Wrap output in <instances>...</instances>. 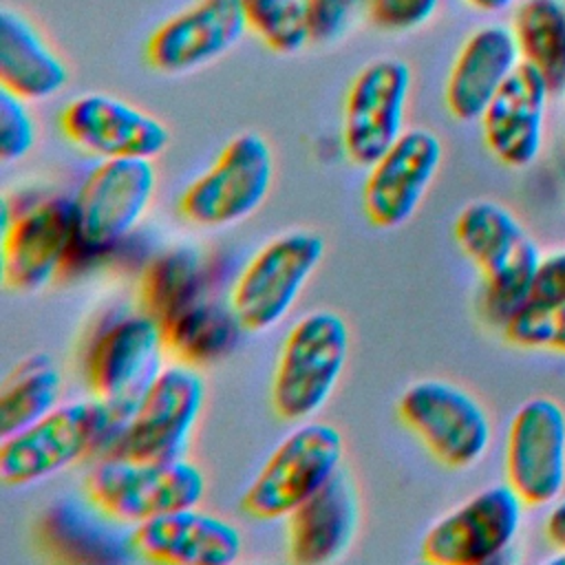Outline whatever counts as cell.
Returning a JSON list of instances; mask_svg holds the SVG:
<instances>
[{
    "label": "cell",
    "instance_id": "12",
    "mask_svg": "<svg viewBox=\"0 0 565 565\" xmlns=\"http://www.w3.org/2000/svg\"><path fill=\"white\" fill-rule=\"evenodd\" d=\"M525 501L503 481L492 483L439 516L422 539V556L437 565H486L519 536Z\"/></svg>",
    "mask_w": 565,
    "mask_h": 565
},
{
    "label": "cell",
    "instance_id": "4",
    "mask_svg": "<svg viewBox=\"0 0 565 565\" xmlns=\"http://www.w3.org/2000/svg\"><path fill=\"white\" fill-rule=\"evenodd\" d=\"M205 404V380L194 364H166L104 448L108 457L168 461L183 457Z\"/></svg>",
    "mask_w": 565,
    "mask_h": 565
},
{
    "label": "cell",
    "instance_id": "1",
    "mask_svg": "<svg viewBox=\"0 0 565 565\" xmlns=\"http://www.w3.org/2000/svg\"><path fill=\"white\" fill-rule=\"evenodd\" d=\"M455 241L483 280V311L501 324L527 300L541 249L516 214L490 199H477L455 218Z\"/></svg>",
    "mask_w": 565,
    "mask_h": 565
},
{
    "label": "cell",
    "instance_id": "2",
    "mask_svg": "<svg viewBox=\"0 0 565 565\" xmlns=\"http://www.w3.org/2000/svg\"><path fill=\"white\" fill-rule=\"evenodd\" d=\"M121 415L95 395L60 402L31 426L0 441V481L11 488L40 483L106 448Z\"/></svg>",
    "mask_w": 565,
    "mask_h": 565
},
{
    "label": "cell",
    "instance_id": "3",
    "mask_svg": "<svg viewBox=\"0 0 565 565\" xmlns=\"http://www.w3.org/2000/svg\"><path fill=\"white\" fill-rule=\"evenodd\" d=\"M351 351V329L331 309L305 313L287 331L271 375L269 399L285 422L311 419L335 391Z\"/></svg>",
    "mask_w": 565,
    "mask_h": 565
},
{
    "label": "cell",
    "instance_id": "10",
    "mask_svg": "<svg viewBox=\"0 0 565 565\" xmlns=\"http://www.w3.org/2000/svg\"><path fill=\"white\" fill-rule=\"evenodd\" d=\"M402 424L448 468H470L483 459L492 441V424L483 404L463 386L426 377L408 384L397 399Z\"/></svg>",
    "mask_w": 565,
    "mask_h": 565
},
{
    "label": "cell",
    "instance_id": "16",
    "mask_svg": "<svg viewBox=\"0 0 565 565\" xmlns=\"http://www.w3.org/2000/svg\"><path fill=\"white\" fill-rule=\"evenodd\" d=\"M60 130L71 146L99 161L157 159L170 146V130L159 117L106 93L71 99L60 113Z\"/></svg>",
    "mask_w": 565,
    "mask_h": 565
},
{
    "label": "cell",
    "instance_id": "20",
    "mask_svg": "<svg viewBox=\"0 0 565 565\" xmlns=\"http://www.w3.org/2000/svg\"><path fill=\"white\" fill-rule=\"evenodd\" d=\"M552 95L547 79L527 62L508 77L479 119L483 143L499 163L527 168L539 159Z\"/></svg>",
    "mask_w": 565,
    "mask_h": 565
},
{
    "label": "cell",
    "instance_id": "34",
    "mask_svg": "<svg viewBox=\"0 0 565 565\" xmlns=\"http://www.w3.org/2000/svg\"><path fill=\"white\" fill-rule=\"evenodd\" d=\"M545 536L554 547H565V497H558L545 516Z\"/></svg>",
    "mask_w": 565,
    "mask_h": 565
},
{
    "label": "cell",
    "instance_id": "25",
    "mask_svg": "<svg viewBox=\"0 0 565 565\" xmlns=\"http://www.w3.org/2000/svg\"><path fill=\"white\" fill-rule=\"evenodd\" d=\"M510 26L523 62L547 79L552 93H565V0H521Z\"/></svg>",
    "mask_w": 565,
    "mask_h": 565
},
{
    "label": "cell",
    "instance_id": "26",
    "mask_svg": "<svg viewBox=\"0 0 565 565\" xmlns=\"http://www.w3.org/2000/svg\"><path fill=\"white\" fill-rule=\"evenodd\" d=\"M62 373L51 355L24 358L0 388V439L20 433L60 404Z\"/></svg>",
    "mask_w": 565,
    "mask_h": 565
},
{
    "label": "cell",
    "instance_id": "31",
    "mask_svg": "<svg viewBox=\"0 0 565 565\" xmlns=\"http://www.w3.org/2000/svg\"><path fill=\"white\" fill-rule=\"evenodd\" d=\"M441 0H366L364 18L384 33L404 35L428 24Z\"/></svg>",
    "mask_w": 565,
    "mask_h": 565
},
{
    "label": "cell",
    "instance_id": "6",
    "mask_svg": "<svg viewBox=\"0 0 565 565\" xmlns=\"http://www.w3.org/2000/svg\"><path fill=\"white\" fill-rule=\"evenodd\" d=\"M84 490L104 516L137 525L179 508L199 505L207 483L203 470L185 457L139 461L104 455L88 472Z\"/></svg>",
    "mask_w": 565,
    "mask_h": 565
},
{
    "label": "cell",
    "instance_id": "17",
    "mask_svg": "<svg viewBox=\"0 0 565 565\" xmlns=\"http://www.w3.org/2000/svg\"><path fill=\"white\" fill-rule=\"evenodd\" d=\"M444 159L441 139L428 128L406 132L366 170L362 205L380 230H397L413 218Z\"/></svg>",
    "mask_w": 565,
    "mask_h": 565
},
{
    "label": "cell",
    "instance_id": "24",
    "mask_svg": "<svg viewBox=\"0 0 565 565\" xmlns=\"http://www.w3.org/2000/svg\"><path fill=\"white\" fill-rule=\"evenodd\" d=\"M163 333L168 351L179 355L181 362L196 366L227 355L245 329L230 302L221 305L201 296L166 320Z\"/></svg>",
    "mask_w": 565,
    "mask_h": 565
},
{
    "label": "cell",
    "instance_id": "32",
    "mask_svg": "<svg viewBox=\"0 0 565 565\" xmlns=\"http://www.w3.org/2000/svg\"><path fill=\"white\" fill-rule=\"evenodd\" d=\"M313 44H333L364 18L366 0H305Z\"/></svg>",
    "mask_w": 565,
    "mask_h": 565
},
{
    "label": "cell",
    "instance_id": "8",
    "mask_svg": "<svg viewBox=\"0 0 565 565\" xmlns=\"http://www.w3.org/2000/svg\"><path fill=\"white\" fill-rule=\"evenodd\" d=\"M274 183V154L265 137L241 132L232 137L199 177L181 192V216L205 230L234 225L252 216Z\"/></svg>",
    "mask_w": 565,
    "mask_h": 565
},
{
    "label": "cell",
    "instance_id": "35",
    "mask_svg": "<svg viewBox=\"0 0 565 565\" xmlns=\"http://www.w3.org/2000/svg\"><path fill=\"white\" fill-rule=\"evenodd\" d=\"M466 2L483 13H501L514 4V0H466Z\"/></svg>",
    "mask_w": 565,
    "mask_h": 565
},
{
    "label": "cell",
    "instance_id": "9",
    "mask_svg": "<svg viewBox=\"0 0 565 565\" xmlns=\"http://www.w3.org/2000/svg\"><path fill=\"white\" fill-rule=\"evenodd\" d=\"M154 159H102L73 196L75 252L117 247L146 216L157 192Z\"/></svg>",
    "mask_w": 565,
    "mask_h": 565
},
{
    "label": "cell",
    "instance_id": "13",
    "mask_svg": "<svg viewBox=\"0 0 565 565\" xmlns=\"http://www.w3.org/2000/svg\"><path fill=\"white\" fill-rule=\"evenodd\" d=\"M413 73L397 57L366 64L351 82L342 110V150L355 166L375 163L404 132Z\"/></svg>",
    "mask_w": 565,
    "mask_h": 565
},
{
    "label": "cell",
    "instance_id": "27",
    "mask_svg": "<svg viewBox=\"0 0 565 565\" xmlns=\"http://www.w3.org/2000/svg\"><path fill=\"white\" fill-rule=\"evenodd\" d=\"M203 258L196 249L181 245L157 256L141 278L143 309L161 324L174 313L205 296Z\"/></svg>",
    "mask_w": 565,
    "mask_h": 565
},
{
    "label": "cell",
    "instance_id": "28",
    "mask_svg": "<svg viewBox=\"0 0 565 565\" xmlns=\"http://www.w3.org/2000/svg\"><path fill=\"white\" fill-rule=\"evenodd\" d=\"M249 31L274 53L291 55L311 42L305 0H238Z\"/></svg>",
    "mask_w": 565,
    "mask_h": 565
},
{
    "label": "cell",
    "instance_id": "36",
    "mask_svg": "<svg viewBox=\"0 0 565 565\" xmlns=\"http://www.w3.org/2000/svg\"><path fill=\"white\" fill-rule=\"evenodd\" d=\"M547 563H552V565H565V547H554L552 556H547Z\"/></svg>",
    "mask_w": 565,
    "mask_h": 565
},
{
    "label": "cell",
    "instance_id": "29",
    "mask_svg": "<svg viewBox=\"0 0 565 565\" xmlns=\"http://www.w3.org/2000/svg\"><path fill=\"white\" fill-rule=\"evenodd\" d=\"M503 335L519 349L565 353V300L527 298L505 322Z\"/></svg>",
    "mask_w": 565,
    "mask_h": 565
},
{
    "label": "cell",
    "instance_id": "5",
    "mask_svg": "<svg viewBox=\"0 0 565 565\" xmlns=\"http://www.w3.org/2000/svg\"><path fill=\"white\" fill-rule=\"evenodd\" d=\"M342 455L344 439L333 424L300 422L280 439L245 488L243 512L258 521L287 519L340 470Z\"/></svg>",
    "mask_w": 565,
    "mask_h": 565
},
{
    "label": "cell",
    "instance_id": "22",
    "mask_svg": "<svg viewBox=\"0 0 565 565\" xmlns=\"http://www.w3.org/2000/svg\"><path fill=\"white\" fill-rule=\"evenodd\" d=\"M360 521L358 492L340 468L316 494L287 516V552L294 563L338 561L353 543Z\"/></svg>",
    "mask_w": 565,
    "mask_h": 565
},
{
    "label": "cell",
    "instance_id": "14",
    "mask_svg": "<svg viewBox=\"0 0 565 565\" xmlns=\"http://www.w3.org/2000/svg\"><path fill=\"white\" fill-rule=\"evenodd\" d=\"M75 252L73 199L51 196L11 216L2 199V282L15 294L44 289Z\"/></svg>",
    "mask_w": 565,
    "mask_h": 565
},
{
    "label": "cell",
    "instance_id": "23",
    "mask_svg": "<svg viewBox=\"0 0 565 565\" xmlns=\"http://www.w3.org/2000/svg\"><path fill=\"white\" fill-rule=\"evenodd\" d=\"M68 66L42 31L13 9L0 11V88L26 102H44L62 93Z\"/></svg>",
    "mask_w": 565,
    "mask_h": 565
},
{
    "label": "cell",
    "instance_id": "21",
    "mask_svg": "<svg viewBox=\"0 0 565 565\" xmlns=\"http://www.w3.org/2000/svg\"><path fill=\"white\" fill-rule=\"evenodd\" d=\"M523 62L512 26L483 24L461 44L450 66L444 102L459 121H479L488 104Z\"/></svg>",
    "mask_w": 565,
    "mask_h": 565
},
{
    "label": "cell",
    "instance_id": "19",
    "mask_svg": "<svg viewBox=\"0 0 565 565\" xmlns=\"http://www.w3.org/2000/svg\"><path fill=\"white\" fill-rule=\"evenodd\" d=\"M128 545L154 563L227 565L238 561L243 534L227 519L188 505L132 525Z\"/></svg>",
    "mask_w": 565,
    "mask_h": 565
},
{
    "label": "cell",
    "instance_id": "15",
    "mask_svg": "<svg viewBox=\"0 0 565 565\" xmlns=\"http://www.w3.org/2000/svg\"><path fill=\"white\" fill-rule=\"evenodd\" d=\"M505 481L525 505H552L565 490V408L552 397L525 399L505 437Z\"/></svg>",
    "mask_w": 565,
    "mask_h": 565
},
{
    "label": "cell",
    "instance_id": "18",
    "mask_svg": "<svg viewBox=\"0 0 565 565\" xmlns=\"http://www.w3.org/2000/svg\"><path fill=\"white\" fill-rule=\"evenodd\" d=\"M247 31L238 0H194L150 33L143 57L161 75L192 73L230 53Z\"/></svg>",
    "mask_w": 565,
    "mask_h": 565
},
{
    "label": "cell",
    "instance_id": "33",
    "mask_svg": "<svg viewBox=\"0 0 565 565\" xmlns=\"http://www.w3.org/2000/svg\"><path fill=\"white\" fill-rule=\"evenodd\" d=\"M527 298L545 302L565 300V247L541 258Z\"/></svg>",
    "mask_w": 565,
    "mask_h": 565
},
{
    "label": "cell",
    "instance_id": "30",
    "mask_svg": "<svg viewBox=\"0 0 565 565\" xmlns=\"http://www.w3.org/2000/svg\"><path fill=\"white\" fill-rule=\"evenodd\" d=\"M38 141V121L31 113V102L0 88V159L15 163L24 159Z\"/></svg>",
    "mask_w": 565,
    "mask_h": 565
},
{
    "label": "cell",
    "instance_id": "11",
    "mask_svg": "<svg viewBox=\"0 0 565 565\" xmlns=\"http://www.w3.org/2000/svg\"><path fill=\"white\" fill-rule=\"evenodd\" d=\"M166 351L163 324L146 309L108 320L86 353L90 395L106 402L124 422L166 366Z\"/></svg>",
    "mask_w": 565,
    "mask_h": 565
},
{
    "label": "cell",
    "instance_id": "7",
    "mask_svg": "<svg viewBox=\"0 0 565 565\" xmlns=\"http://www.w3.org/2000/svg\"><path fill=\"white\" fill-rule=\"evenodd\" d=\"M324 258V241L309 230H291L267 241L238 271L230 307L247 333L274 329L294 309Z\"/></svg>",
    "mask_w": 565,
    "mask_h": 565
}]
</instances>
